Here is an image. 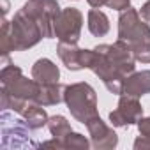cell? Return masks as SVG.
I'll list each match as a JSON object with an SVG mask.
<instances>
[{"label":"cell","mask_w":150,"mask_h":150,"mask_svg":"<svg viewBox=\"0 0 150 150\" xmlns=\"http://www.w3.org/2000/svg\"><path fill=\"white\" fill-rule=\"evenodd\" d=\"M83 69L94 71L96 76L103 80L111 94H124V83L129 74L134 72L136 58L132 48L118 39L113 44H101L94 50L81 51Z\"/></svg>","instance_id":"6da1fadb"},{"label":"cell","mask_w":150,"mask_h":150,"mask_svg":"<svg viewBox=\"0 0 150 150\" xmlns=\"http://www.w3.org/2000/svg\"><path fill=\"white\" fill-rule=\"evenodd\" d=\"M0 81H2V90H0L2 110H13L21 115L30 104L37 103L41 83L34 78H25L18 65H4L2 72H0Z\"/></svg>","instance_id":"7a4b0ae2"},{"label":"cell","mask_w":150,"mask_h":150,"mask_svg":"<svg viewBox=\"0 0 150 150\" xmlns=\"http://www.w3.org/2000/svg\"><path fill=\"white\" fill-rule=\"evenodd\" d=\"M0 44H2V57L4 60L11 51H25L35 46L42 37L39 23L23 9L14 14L13 21L4 18L2 21V34H0Z\"/></svg>","instance_id":"3957f363"},{"label":"cell","mask_w":150,"mask_h":150,"mask_svg":"<svg viewBox=\"0 0 150 150\" xmlns=\"http://www.w3.org/2000/svg\"><path fill=\"white\" fill-rule=\"evenodd\" d=\"M118 39L125 41L141 64H150V27L139 16V11L129 7L118 18Z\"/></svg>","instance_id":"277c9868"},{"label":"cell","mask_w":150,"mask_h":150,"mask_svg":"<svg viewBox=\"0 0 150 150\" xmlns=\"http://www.w3.org/2000/svg\"><path fill=\"white\" fill-rule=\"evenodd\" d=\"M64 103L67 104L71 115L85 125L92 118L99 117V113H97V94L92 88V85H88L85 81L65 85Z\"/></svg>","instance_id":"5b68a950"},{"label":"cell","mask_w":150,"mask_h":150,"mask_svg":"<svg viewBox=\"0 0 150 150\" xmlns=\"http://www.w3.org/2000/svg\"><path fill=\"white\" fill-rule=\"evenodd\" d=\"M0 125H2V148H25V146H39V143L32 141L30 136V125L20 118H14V115L7 113L4 110L0 117Z\"/></svg>","instance_id":"8992f818"},{"label":"cell","mask_w":150,"mask_h":150,"mask_svg":"<svg viewBox=\"0 0 150 150\" xmlns=\"http://www.w3.org/2000/svg\"><path fill=\"white\" fill-rule=\"evenodd\" d=\"M81 28H83V14L74 7H67L62 9L60 14L55 18L53 37H57L62 42L78 44L81 37Z\"/></svg>","instance_id":"52a82bcc"},{"label":"cell","mask_w":150,"mask_h":150,"mask_svg":"<svg viewBox=\"0 0 150 150\" xmlns=\"http://www.w3.org/2000/svg\"><path fill=\"white\" fill-rule=\"evenodd\" d=\"M21 9L39 23L44 39L53 37V23L62 11L57 0H28Z\"/></svg>","instance_id":"ba28073f"},{"label":"cell","mask_w":150,"mask_h":150,"mask_svg":"<svg viewBox=\"0 0 150 150\" xmlns=\"http://www.w3.org/2000/svg\"><path fill=\"white\" fill-rule=\"evenodd\" d=\"M143 117V108L138 101V97L122 94L117 110L110 113V120L115 127H129L132 124H138V120Z\"/></svg>","instance_id":"9c48e42d"},{"label":"cell","mask_w":150,"mask_h":150,"mask_svg":"<svg viewBox=\"0 0 150 150\" xmlns=\"http://www.w3.org/2000/svg\"><path fill=\"white\" fill-rule=\"evenodd\" d=\"M87 129H88V136H90L94 148L110 150V148H115L118 145V136L115 134V131L110 125H106L103 122L101 117H96L90 122H87Z\"/></svg>","instance_id":"30bf717a"},{"label":"cell","mask_w":150,"mask_h":150,"mask_svg":"<svg viewBox=\"0 0 150 150\" xmlns=\"http://www.w3.org/2000/svg\"><path fill=\"white\" fill-rule=\"evenodd\" d=\"M124 94L132 97H141L150 94V71H139L127 76L124 83Z\"/></svg>","instance_id":"8fae6325"},{"label":"cell","mask_w":150,"mask_h":150,"mask_svg":"<svg viewBox=\"0 0 150 150\" xmlns=\"http://www.w3.org/2000/svg\"><path fill=\"white\" fill-rule=\"evenodd\" d=\"M32 78L39 81L41 85L46 83H58L60 80V71L50 58H39L32 65Z\"/></svg>","instance_id":"7c38bea8"},{"label":"cell","mask_w":150,"mask_h":150,"mask_svg":"<svg viewBox=\"0 0 150 150\" xmlns=\"http://www.w3.org/2000/svg\"><path fill=\"white\" fill-rule=\"evenodd\" d=\"M81 51L76 44L72 42H58L57 46V53L60 57V60L64 62V65L69 69V71H80L83 69V64H81Z\"/></svg>","instance_id":"4fadbf2b"},{"label":"cell","mask_w":150,"mask_h":150,"mask_svg":"<svg viewBox=\"0 0 150 150\" xmlns=\"http://www.w3.org/2000/svg\"><path fill=\"white\" fill-rule=\"evenodd\" d=\"M64 92H65V85L60 83H46L41 85V92H39V99L37 104L41 106H53L64 101Z\"/></svg>","instance_id":"5bb4252c"},{"label":"cell","mask_w":150,"mask_h":150,"mask_svg":"<svg viewBox=\"0 0 150 150\" xmlns=\"http://www.w3.org/2000/svg\"><path fill=\"white\" fill-rule=\"evenodd\" d=\"M21 117L25 118V122L30 125V129H32V131H37V129H41V127L48 125V120H50V117H48L46 110H44L41 104H37V103L30 104V106L21 113Z\"/></svg>","instance_id":"9a60e30c"},{"label":"cell","mask_w":150,"mask_h":150,"mask_svg":"<svg viewBox=\"0 0 150 150\" xmlns=\"http://www.w3.org/2000/svg\"><path fill=\"white\" fill-rule=\"evenodd\" d=\"M88 30L96 37H104L110 32V20H108V16L103 11H99V9L88 11Z\"/></svg>","instance_id":"2e32d148"},{"label":"cell","mask_w":150,"mask_h":150,"mask_svg":"<svg viewBox=\"0 0 150 150\" xmlns=\"http://www.w3.org/2000/svg\"><path fill=\"white\" fill-rule=\"evenodd\" d=\"M48 129H50V132H51L53 138H58V139H62V141H64V138L72 131V129H71V124H69L67 118L62 117V115L50 117V120H48Z\"/></svg>","instance_id":"e0dca14e"},{"label":"cell","mask_w":150,"mask_h":150,"mask_svg":"<svg viewBox=\"0 0 150 150\" xmlns=\"http://www.w3.org/2000/svg\"><path fill=\"white\" fill-rule=\"evenodd\" d=\"M92 146V141H88L83 134L80 132H69L64 138V148H80V150H87Z\"/></svg>","instance_id":"ac0fdd59"},{"label":"cell","mask_w":150,"mask_h":150,"mask_svg":"<svg viewBox=\"0 0 150 150\" xmlns=\"http://www.w3.org/2000/svg\"><path fill=\"white\" fill-rule=\"evenodd\" d=\"M106 6L115 11H125L131 7V0H106Z\"/></svg>","instance_id":"d6986e66"},{"label":"cell","mask_w":150,"mask_h":150,"mask_svg":"<svg viewBox=\"0 0 150 150\" xmlns=\"http://www.w3.org/2000/svg\"><path fill=\"white\" fill-rule=\"evenodd\" d=\"M138 129H139V134L150 138V117H145V118L141 117L138 120Z\"/></svg>","instance_id":"ffe728a7"},{"label":"cell","mask_w":150,"mask_h":150,"mask_svg":"<svg viewBox=\"0 0 150 150\" xmlns=\"http://www.w3.org/2000/svg\"><path fill=\"white\" fill-rule=\"evenodd\" d=\"M134 148H136V150H145V148H150V138L141 134V136L134 141Z\"/></svg>","instance_id":"44dd1931"},{"label":"cell","mask_w":150,"mask_h":150,"mask_svg":"<svg viewBox=\"0 0 150 150\" xmlns=\"http://www.w3.org/2000/svg\"><path fill=\"white\" fill-rule=\"evenodd\" d=\"M139 16H141L145 21H150V0H146V2L141 6V9H139Z\"/></svg>","instance_id":"7402d4cb"},{"label":"cell","mask_w":150,"mask_h":150,"mask_svg":"<svg viewBox=\"0 0 150 150\" xmlns=\"http://www.w3.org/2000/svg\"><path fill=\"white\" fill-rule=\"evenodd\" d=\"M88 6H92L94 9H101L103 6H106V0H87Z\"/></svg>","instance_id":"603a6c76"},{"label":"cell","mask_w":150,"mask_h":150,"mask_svg":"<svg viewBox=\"0 0 150 150\" xmlns=\"http://www.w3.org/2000/svg\"><path fill=\"white\" fill-rule=\"evenodd\" d=\"M7 11H9V2L7 0H2V14H4V18H6Z\"/></svg>","instance_id":"cb8c5ba5"}]
</instances>
